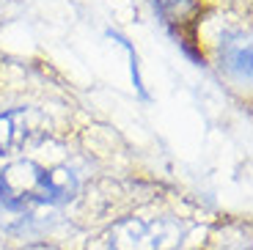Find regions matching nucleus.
Segmentation results:
<instances>
[{
	"label": "nucleus",
	"mask_w": 253,
	"mask_h": 250,
	"mask_svg": "<svg viewBox=\"0 0 253 250\" xmlns=\"http://www.w3.org/2000/svg\"><path fill=\"white\" fill-rule=\"evenodd\" d=\"M39 207H52L50 170L33 160H17L0 173V212L28 214Z\"/></svg>",
	"instance_id": "obj_1"
},
{
	"label": "nucleus",
	"mask_w": 253,
	"mask_h": 250,
	"mask_svg": "<svg viewBox=\"0 0 253 250\" xmlns=\"http://www.w3.org/2000/svg\"><path fill=\"white\" fill-rule=\"evenodd\" d=\"M184 225L171 217H129L110 228V250H176Z\"/></svg>",
	"instance_id": "obj_2"
},
{
	"label": "nucleus",
	"mask_w": 253,
	"mask_h": 250,
	"mask_svg": "<svg viewBox=\"0 0 253 250\" xmlns=\"http://www.w3.org/2000/svg\"><path fill=\"white\" fill-rule=\"evenodd\" d=\"M39 132H42L39 113L28 110V107L0 113V157L28 146L31 140H36Z\"/></svg>",
	"instance_id": "obj_3"
},
{
	"label": "nucleus",
	"mask_w": 253,
	"mask_h": 250,
	"mask_svg": "<svg viewBox=\"0 0 253 250\" xmlns=\"http://www.w3.org/2000/svg\"><path fill=\"white\" fill-rule=\"evenodd\" d=\"M220 55L228 72H234L240 77H251V42H248V36H240V33L226 36L220 44Z\"/></svg>",
	"instance_id": "obj_4"
},
{
	"label": "nucleus",
	"mask_w": 253,
	"mask_h": 250,
	"mask_svg": "<svg viewBox=\"0 0 253 250\" xmlns=\"http://www.w3.org/2000/svg\"><path fill=\"white\" fill-rule=\"evenodd\" d=\"M163 11V17L168 22H176V19H184L187 11L193 8V0H154Z\"/></svg>",
	"instance_id": "obj_5"
},
{
	"label": "nucleus",
	"mask_w": 253,
	"mask_h": 250,
	"mask_svg": "<svg viewBox=\"0 0 253 250\" xmlns=\"http://www.w3.org/2000/svg\"><path fill=\"white\" fill-rule=\"evenodd\" d=\"M25 250H55V248H47V245H33V248H25Z\"/></svg>",
	"instance_id": "obj_6"
}]
</instances>
